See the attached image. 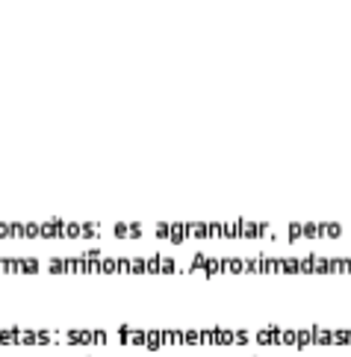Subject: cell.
Here are the masks:
<instances>
[{
    "label": "cell",
    "mask_w": 351,
    "mask_h": 357,
    "mask_svg": "<svg viewBox=\"0 0 351 357\" xmlns=\"http://www.w3.org/2000/svg\"><path fill=\"white\" fill-rule=\"evenodd\" d=\"M266 225H154V234L186 239V236H257L266 234Z\"/></svg>",
    "instance_id": "cell-1"
},
{
    "label": "cell",
    "mask_w": 351,
    "mask_h": 357,
    "mask_svg": "<svg viewBox=\"0 0 351 357\" xmlns=\"http://www.w3.org/2000/svg\"><path fill=\"white\" fill-rule=\"evenodd\" d=\"M74 234H100V225H0V236H74Z\"/></svg>",
    "instance_id": "cell-2"
},
{
    "label": "cell",
    "mask_w": 351,
    "mask_h": 357,
    "mask_svg": "<svg viewBox=\"0 0 351 357\" xmlns=\"http://www.w3.org/2000/svg\"><path fill=\"white\" fill-rule=\"evenodd\" d=\"M50 269H80V266H89V269H150V266H159V269H171V263L166 257L157 260H95V257H77V260H50Z\"/></svg>",
    "instance_id": "cell-3"
},
{
    "label": "cell",
    "mask_w": 351,
    "mask_h": 357,
    "mask_svg": "<svg viewBox=\"0 0 351 357\" xmlns=\"http://www.w3.org/2000/svg\"><path fill=\"white\" fill-rule=\"evenodd\" d=\"M290 234H343V225H292Z\"/></svg>",
    "instance_id": "cell-4"
}]
</instances>
